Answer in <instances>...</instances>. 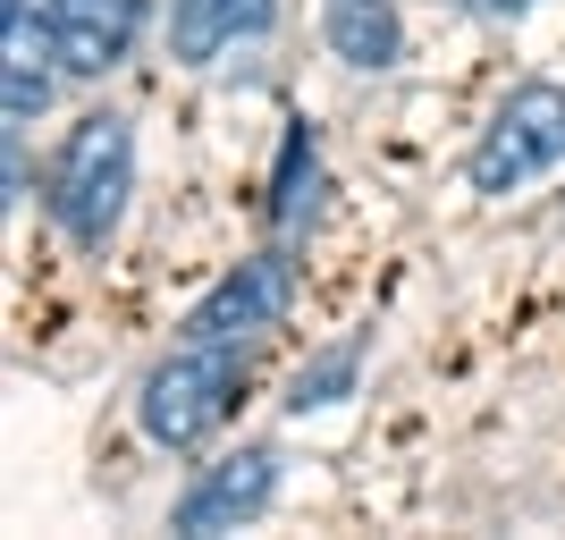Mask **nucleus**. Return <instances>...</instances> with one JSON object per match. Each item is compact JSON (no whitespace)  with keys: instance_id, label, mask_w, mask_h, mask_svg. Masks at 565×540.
<instances>
[{"instance_id":"f257e3e1","label":"nucleus","mask_w":565,"mask_h":540,"mask_svg":"<svg viewBox=\"0 0 565 540\" xmlns=\"http://www.w3.org/2000/svg\"><path fill=\"white\" fill-rule=\"evenodd\" d=\"M127 194H136V118L118 110H85L51 152L43 178V212L68 229L76 254H102L127 220Z\"/></svg>"},{"instance_id":"f03ea898","label":"nucleus","mask_w":565,"mask_h":540,"mask_svg":"<svg viewBox=\"0 0 565 540\" xmlns=\"http://www.w3.org/2000/svg\"><path fill=\"white\" fill-rule=\"evenodd\" d=\"M236 389H245V347L228 338H178V347L143 372L136 389V423L152 447H203L220 423L236 414Z\"/></svg>"},{"instance_id":"7ed1b4c3","label":"nucleus","mask_w":565,"mask_h":540,"mask_svg":"<svg viewBox=\"0 0 565 540\" xmlns=\"http://www.w3.org/2000/svg\"><path fill=\"white\" fill-rule=\"evenodd\" d=\"M557 161H565V85L523 76L515 94L490 110V127H481V144H472L465 178H472V194H523Z\"/></svg>"},{"instance_id":"20e7f679","label":"nucleus","mask_w":565,"mask_h":540,"mask_svg":"<svg viewBox=\"0 0 565 540\" xmlns=\"http://www.w3.org/2000/svg\"><path fill=\"white\" fill-rule=\"evenodd\" d=\"M287 305H296V262H287V254H254V262H236L228 279L178 321V338H228V347H254L262 329L287 321Z\"/></svg>"},{"instance_id":"39448f33","label":"nucleus","mask_w":565,"mask_h":540,"mask_svg":"<svg viewBox=\"0 0 565 540\" xmlns=\"http://www.w3.org/2000/svg\"><path fill=\"white\" fill-rule=\"evenodd\" d=\"M270 498H279V447H236V456L194 473L169 523H178V532H236V523H254Z\"/></svg>"},{"instance_id":"423d86ee","label":"nucleus","mask_w":565,"mask_h":540,"mask_svg":"<svg viewBox=\"0 0 565 540\" xmlns=\"http://www.w3.org/2000/svg\"><path fill=\"white\" fill-rule=\"evenodd\" d=\"M152 0H60L51 9V51L68 76H110L127 51H136Z\"/></svg>"},{"instance_id":"0eeeda50","label":"nucleus","mask_w":565,"mask_h":540,"mask_svg":"<svg viewBox=\"0 0 565 540\" xmlns=\"http://www.w3.org/2000/svg\"><path fill=\"white\" fill-rule=\"evenodd\" d=\"M279 25V0H169V51L186 68H212L220 51L262 43Z\"/></svg>"},{"instance_id":"6e6552de","label":"nucleus","mask_w":565,"mask_h":540,"mask_svg":"<svg viewBox=\"0 0 565 540\" xmlns=\"http://www.w3.org/2000/svg\"><path fill=\"white\" fill-rule=\"evenodd\" d=\"M321 34H330V51L347 60V68L380 76L405 60V18L397 0H321Z\"/></svg>"},{"instance_id":"1a4fd4ad","label":"nucleus","mask_w":565,"mask_h":540,"mask_svg":"<svg viewBox=\"0 0 565 540\" xmlns=\"http://www.w3.org/2000/svg\"><path fill=\"white\" fill-rule=\"evenodd\" d=\"M312 212H321V136H312V127H287L279 178H270V229L296 236V229H312Z\"/></svg>"},{"instance_id":"9d476101","label":"nucleus","mask_w":565,"mask_h":540,"mask_svg":"<svg viewBox=\"0 0 565 540\" xmlns=\"http://www.w3.org/2000/svg\"><path fill=\"white\" fill-rule=\"evenodd\" d=\"M354 372H363V347H354V338H347V347H330V354H312V363H305V372H296V380H287V414H321V405H338V398H347V389H354Z\"/></svg>"},{"instance_id":"9b49d317","label":"nucleus","mask_w":565,"mask_h":540,"mask_svg":"<svg viewBox=\"0 0 565 540\" xmlns=\"http://www.w3.org/2000/svg\"><path fill=\"white\" fill-rule=\"evenodd\" d=\"M472 18H498V25H515V18H532V9H541V0H465Z\"/></svg>"}]
</instances>
